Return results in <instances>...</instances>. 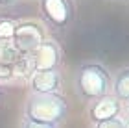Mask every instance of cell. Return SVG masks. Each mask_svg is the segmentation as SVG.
Listing matches in <instances>:
<instances>
[{
  "mask_svg": "<svg viewBox=\"0 0 129 128\" xmlns=\"http://www.w3.org/2000/svg\"><path fill=\"white\" fill-rule=\"evenodd\" d=\"M76 95L85 102H94L111 93V74L100 63H83L74 74Z\"/></svg>",
  "mask_w": 129,
  "mask_h": 128,
  "instance_id": "1",
  "label": "cell"
},
{
  "mask_svg": "<svg viewBox=\"0 0 129 128\" xmlns=\"http://www.w3.org/2000/svg\"><path fill=\"white\" fill-rule=\"evenodd\" d=\"M68 117V104L67 100L55 95H30L24 106V119L35 123H48L59 126Z\"/></svg>",
  "mask_w": 129,
  "mask_h": 128,
  "instance_id": "2",
  "label": "cell"
},
{
  "mask_svg": "<svg viewBox=\"0 0 129 128\" xmlns=\"http://www.w3.org/2000/svg\"><path fill=\"white\" fill-rule=\"evenodd\" d=\"M41 17L54 30H67L74 21L72 0H39Z\"/></svg>",
  "mask_w": 129,
  "mask_h": 128,
  "instance_id": "3",
  "label": "cell"
},
{
  "mask_svg": "<svg viewBox=\"0 0 129 128\" xmlns=\"http://www.w3.org/2000/svg\"><path fill=\"white\" fill-rule=\"evenodd\" d=\"M26 61L30 72L43 71V69H57L61 63V48L52 39H43V43L28 54Z\"/></svg>",
  "mask_w": 129,
  "mask_h": 128,
  "instance_id": "4",
  "label": "cell"
},
{
  "mask_svg": "<svg viewBox=\"0 0 129 128\" xmlns=\"http://www.w3.org/2000/svg\"><path fill=\"white\" fill-rule=\"evenodd\" d=\"M43 30L33 24V22H24V24L15 26V33L13 39H11V45L17 52H22V54H30L31 50H35L37 46L43 43Z\"/></svg>",
  "mask_w": 129,
  "mask_h": 128,
  "instance_id": "5",
  "label": "cell"
},
{
  "mask_svg": "<svg viewBox=\"0 0 129 128\" xmlns=\"http://www.w3.org/2000/svg\"><path fill=\"white\" fill-rule=\"evenodd\" d=\"M30 87L33 95H55L61 91L59 69H43L33 71L30 78Z\"/></svg>",
  "mask_w": 129,
  "mask_h": 128,
  "instance_id": "6",
  "label": "cell"
},
{
  "mask_svg": "<svg viewBox=\"0 0 129 128\" xmlns=\"http://www.w3.org/2000/svg\"><path fill=\"white\" fill-rule=\"evenodd\" d=\"M120 113H122V102L111 93L94 102H90V106H89V117L92 121V124L120 117Z\"/></svg>",
  "mask_w": 129,
  "mask_h": 128,
  "instance_id": "7",
  "label": "cell"
},
{
  "mask_svg": "<svg viewBox=\"0 0 129 128\" xmlns=\"http://www.w3.org/2000/svg\"><path fill=\"white\" fill-rule=\"evenodd\" d=\"M111 95H114L120 102H129V67L120 69L111 78Z\"/></svg>",
  "mask_w": 129,
  "mask_h": 128,
  "instance_id": "8",
  "label": "cell"
},
{
  "mask_svg": "<svg viewBox=\"0 0 129 128\" xmlns=\"http://www.w3.org/2000/svg\"><path fill=\"white\" fill-rule=\"evenodd\" d=\"M15 26L11 21H0V41H4L0 46L4 45H11V39H13V33H15Z\"/></svg>",
  "mask_w": 129,
  "mask_h": 128,
  "instance_id": "9",
  "label": "cell"
},
{
  "mask_svg": "<svg viewBox=\"0 0 129 128\" xmlns=\"http://www.w3.org/2000/svg\"><path fill=\"white\" fill-rule=\"evenodd\" d=\"M92 128H124V119L114 117V119H109V121H102V123H94Z\"/></svg>",
  "mask_w": 129,
  "mask_h": 128,
  "instance_id": "10",
  "label": "cell"
},
{
  "mask_svg": "<svg viewBox=\"0 0 129 128\" xmlns=\"http://www.w3.org/2000/svg\"><path fill=\"white\" fill-rule=\"evenodd\" d=\"M20 128H59L57 124H48V123H35V121H22Z\"/></svg>",
  "mask_w": 129,
  "mask_h": 128,
  "instance_id": "11",
  "label": "cell"
},
{
  "mask_svg": "<svg viewBox=\"0 0 129 128\" xmlns=\"http://www.w3.org/2000/svg\"><path fill=\"white\" fill-rule=\"evenodd\" d=\"M15 2H17V0H0V4H2V6H11Z\"/></svg>",
  "mask_w": 129,
  "mask_h": 128,
  "instance_id": "12",
  "label": "cell"
},
{
  "mask_svg": "<svg viewBox=\"0 0 129 128\" xmlns=\"http://www.w3.org/2000/svg\"><path fill=\"white\" fill-rule=\"evenodd\" d=\"M124 128H129V115L124 119Z\"/></svg>",
  "mask_w": 129,
  "mask_h": 128,
  "instance_id": "13",
  "label": "cell"
},
{
  "mask_svg": "<svg viewBox=\"0 0 129 128\" xmlns=\"http://www.w3.org/2000/svg\"><path fill=\"white\" fill-rule=\"evenodd\" d=\"M125 109H127V113H129V102H125Z\"/></svg>",
  "mask_w": 129,
  "mask_h": 128,
  "instance_id": "14",
  "label": "cell"
},
{
  "mask_svg": "<svg viewBox=\"0 0 129 128\" xmlns=\"http://www.w3.org/2000/svg\"><path fill=\"white\" fill-rule=\"evenodd\" d=\"M0 97H2V89H0Z\"/></svg>",
  "mask_w": 129,
  "mask_h": 128,
  "instance_id": "15",
  "label": "cell"
}]
</instances>
